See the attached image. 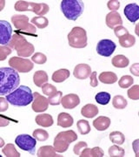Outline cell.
I'll return each mask as SVG.
<instances>
[{"mask_svg": "<svg viewBox=\"0 0 139 157\" xmlns=\"http://www.w3.org/2000/svg\"><path fill=\"white\" fill-rule=\"evenodd\" d=\"M90 73H91V68L87 64L77 65L73 71L74 77L78 79H85V78H89Z\"/></svg>", "mask_w": 139, "mask_h": 157, "instance_id": "16", "label": "cell"}, {"mask_svg": "<svg viewBox=\"0 0 139 157\" xmlns=\"http://www.w3.org/2000/svg\"><path fill=\"white\" fill-rule=\"evenodd\" d=\"M77 127H78V132L80 135H88L90 132V126L89 122L85 120H79L77 123Z\"/></svg>", "mask_w": 139, "mask_h": 157, "instance_id": "33", "label": "cell"}, {"mask_svg": "<svg viewBox=\"0 0 139 157\" xmlns=\"http://www.w3.org/2000/svg\"><path fill=\"white\" fill-rule=\"evenodd\" d=\"M11 49L8 45H1L0 46V61L5 60L7 56L11 53Z\"/></svg>", "mask_w": 139, "mask_h": 157, "instance_id": "41", "label": "cell"}, {"mask_svg": "<svg viewBox=\"0 0 139 157\" xmlns=\"http://www.w3.org/2000/svg\"><path fill=\"white\" fill-rule=\"evenodd\" d=\"M7 45L11 49H15L17 51L18 57L21 58H27L31 56L35 51L34 45L31 43L28 42L24 35L17 33L16 32L13 36H11V40Z\"/></svg>", "mask_w": 139, "mask_h": 157, "instance_id": "3", "label": "cell"}, {"mask_svg": "<svg viewBox=\"0 0 139 157\" xmlns=\"http://www.w3.org/2000/svg\"><path fill=\"white\" fill-rule=\"evenodd\" d=\"M41 88H42V91H43V94L47 96L52 95L53 94H55L56 92L57 91L56 86H54L53 85L49 84V83H45V85H43Z\"/></svg>", "mask_w": 139, "mask_h": 157, "instance_id": "40", "label": "cell"}, {"mask_svg": "<svg viewBox=\"0 0 139 157\" xmlns=\"http://www.w3.org/2000/svg\"><path fill=\"white\" fill-rule=\"evenodd\" d=\"M90 85L92 86V87H96L98 86V80H97V72H92L90 75Z\"/></svg>", "mask_w": 139, "mask_h": 157, "instance_id": "47", "label": "cell"}, {"mask_svg": "<svg viewBox=\"0 0 139 157\" xmlns=\"http://www.w3.org/2000/svg\"><path fill=\"white\" fill-rule=\"evenodd\" d=\"M38 157H58L61 156L57 154L54 147L52 146H43L41 147L37 153Z\"/></svg>", "mask_w": 139, "mask_h": 157, "instance_id": "25", "label": "cell"}, {"mask_svg": "<svg viewBox=\"0 0 139 157\" xmlns=\"http://www.w3.org/2000/svg\"><path fill=\"white\" fill-rule=\"evenodd\" d=\"M11 23L14 25L16 29H17V31H16L17 33L36 36V26L29 23V17L26 15H13L11 17Z\"/></svg>", "mask_w": 139, "mask_h": 157, "instance_id": "6", "label": "cell"}, {"mask_svg": "<svg viewBox=\"0 0 139 157\" xmlns=\"http://www.w3.org/2000/svg\"><path fill=\"white\" fill-rule=\"evenodd\" d=\"M48 74L46 73V72L43 71V70H39L37 71L36 73H34L33 75V82L34 84L36 85L38 87H42L43 85H45V83H47L48 81Z\"/></svg>", "mask_w": 139, "mask_h": 157, "instance_id": "22", "label": "cell"}, {"mask_svg": "<svg viewBox=\"0 0 139 157\" xmlns=\"http://www.w3.org/2000/svg\"><path fill=\"white\" fill-rule=\"evenodd\" d=\"M99 112L98 107L94 104H87L81 109V114L85 118H94Z\"/></svg>", "mask_w": 139, "mask_h": 157, "instance_id": "21", "label": "cell"}, {"mask_svg": "<svg viewBox=\"0 0 139 157\" xmlns=\"http://www.w3.org/2000/svg\"><path fill=\"white\" fill-rule=\"evenodd\" d=\"M111 63L113 67L117 68H125L127 67L130 64V60L126 56L124 55H116L114 58H112Z\"/></svg>", "mask_w": 139, "mask_h": 157, "instance_id": "26", "label": "cell"}, {"mask_svg": "<svg viewBox=\"0 0 139 157\" xmlns=\"http://www.w3.org/2000/svg\"><path fill=\"white\" fill-rule=\"evenodd\" d=\"M60 6L64 17L72 21H76L84 10L83 2L81 0H63Z\"/></svg>", "mask_w": 139, "mask_h": 157, "instance_id": "4", "label": "cell"}, {"mask_svg": "<svg viewBox=\"0 0 139 157\" xmlns=\"http://www.w3.org/2000/svg\"><path fill=\"white\" fill-rule=\"evenodd\" d=\"M90 157H103L104 155V150L99 147H95L93 148H90Z\"/></svg>", "mask_w": 139, "mask_h": 157, "instance_id": "42", "label": "cell"}, {"mask_svg": "<svg viewBox=\"0 0 139 157\" xmlns=\"http://www.w3.org/2000/svg\"><path fill=\"white\" fill-rule=\"evenodd\" d=\"M9 108V103L4 97H0V112H5Z\"/></svg>", "mask_w": 139, "mask_h": 157, "instance_id": "46", "label": "cell"}, {"mask_svg": "<svg viewBox=\"0 0 139 157\" xmlns=\"http://www.w3.org/2000/svg\"><path fill=\"white\" fill-rule=\"evenodd\" d=\"M106 25L111 29H114L118 25H122L123 19L117 11H111L106 15Z\"/></svg>", "mask_w": 139, "mask_h": 157, "instance_id": "17", "label": "cell"}, {"mask_svg": "<svg viewBox=\"0 0 139 157\" xmlns=\"http://www.w3.org/2000/svg\"><path fill=\"white\" fill-rule=\"evenodd\" d=\"M78 140V135L73 130L63 131L58 133L54 139L53 147L57 153H64L68 150L69 145Z\"/></svg>", "mask_w": 139, "mask_h": 157, "instance_id": "5", "label": "cell"}, {"mask_svg": "<svg viewBox=\"0 0 139 157\" xmlns=\"http://www.w3.org/2000/svg\"><path fill=\"white\" fill-rule=\"evenodd\" d=\"M87 146H88V145H87L86 142H84V141H79V142L77 143V144L74 146V147H73V152H74L75 155H79L80 153L83 151L85 147H87Z\"/></svg>", "mask_w": 139, "mask_h": 157, "instance_id": "43", "label": "cell"}, {"mask_svg": "<svg viewBox=\"0 0 139 157\" xmlns=\"http://www.w3.org/2000/svg\"><path fill=\"white\" fill-rule=\"evenodd\" d=\"M109 137H110L111 142H113L116 145H122L125 141V137H124L123 134L121 132H118V131L111 132Z\"/></svg>", "mask_w": 139, "mask_h": 157, "instance_id": "28", "label": "cell"}, {"mask_svg": "<svg viewBox=\"0 0 139 157\" xmlns=\"http://www.w3.org/2000/svg\"><path fill=\"white\" fill-rule=\"evenodd\" d=\"M12 36L11 24L5 20H0V45H7Z\"/></svg>", "mask_w": 139, "mask_h": 157, "instance_id": "13", "label": "cell"}, {"mask_svg": "<svg viewBox=\"0 0 139 157\" xmlns=\"http://www.w3.org/2000/svg\"><path fill=\"white\" fill-rule=\"evenodd\" d=\"M2 152L6 157H20L19 152L17 151L15 146L11 143L7 144L6 146H5Z\"/></svg>", "mask_w": 139, "mask_h": 157, "instance_id": "30", "label": "cell"}, {"mask_svg": "<svg viewBox=\"0 0 139 157\" xmlns=\"http://www.w3.org/2000/svg\"><path fill=\"white\" fill-rule=\"evenodd\" d=\"M109 155L111 157H123L124 156L125 151L119 145H113L109 148Z\"/></svg>", "mask_w": 139, "mask_h": 157, "instance_id": "34", "label": "cell"}, {"mask_svg": "<svg viewBox=\"0 0 139 157\" xmlns=\"http://www.w3.org/2000/svg\"><path fill=\"white\" fill-rule=\"evenodd\" d=\"M61 104L65 109H73L80 104V99L78 94H70L63 96L61 99Z\"/></svg>", "mask_w": 139, "mask_h": 157, "instance_id": "15", "label": "cell"}, {"mask_svg": "<svg viewBox=\"0 0 139 157\" xmlns=\"http://www.w3.org/2000/svg\"><path fill=\"white\" fill-rule=\"evenodd\" d=\"M9 65L11 68L19 73H29L34 67L32 62L28 59L21 57H12L9 59Z\"/></svg>", "mask_w": 139, "mask_h": 157, "instance_id": "9", "label": "cell"}, {"mask_svg": "<svg viewBox=\"0 0 139 157\" xmlns=\"http://www.w3.org/2000/svg\"><path fill=\"white\" fill-rule=\"evenodd\" d=\"M4 146H5V140L3 138L0 137V147H3Z\"/></svg>", "mask_w": 139, "mask_h": 157, "instance_id": "52", "label": "cell"}, {"mask_svg": "<svg viewBox=\"0 0 139 157\" xmlns=\"http://www.w3.org/2000/svg\"><path fill=\"white\" fill-rule=\"evenodd\" d=\"M138 141L139 140H136L134 141L133 143V147H134V151H135V154H136V156H138Z\"/></svg>", "mask_w": 139, "mask_h": 157, "instance_id": "50", "label": "cell"}, {"mask_svg": "<svg viewBox=\"0 0 139 157\" xmlns=\"http://www.w3.org/2000/svg\"><path fill=\"white\" fill-rule=\"evenodd\" d=\"M95 100L98 104L104 106V105H107L111 101V94L107 92H100L96 94Z\"/></svg>", "mask_w": 139, "mask_h": 157, "instance_id": "32", "label": "cell"}, {"mask_svg": "<svg viewBox=\"0 0 139 157\" xmlns=\"http://www.w3.org/2000/svg\"><path fill=\"white\" fill-rule=\"evenodd\" d=\"M128 97L131 100L134 101H138L139 100V86L138 85H135L132 86V87H130L128 90Z\"/></svg>", "mask_w": 139, "mask_h": 157, "instance_id": "38", "label": "cell"}, {"mask_svg": "<svg viewBox=\"0 0 139 157\" xmlns=\"http://www.w3.org/2000/svg\"><path fill=\"white\" fill-rule=\"evenodd\" d=\"M112 105L116 109H124L127 107L128 102L122 95H116L112 100Z\"/></svg>", "mask_w": 139, "mask_h": 157, "instance_id": "29", "label": "cell"}, {"mask_svg": "<svg viewBox=\"0 0 139 157\" xmlns=\"http://www.w3.org/2000/svg\"><path fill=\"white\" fill-rule=\"evenodd\" d=\"M99 80L102 83L107 85H111L117 81V76L113 72H104L99 74Z\"/></svg>", "mask_w": 139, "mask_h": 157, "instance_id": "24", "label": "cell"}, {"mask_svg": "<svg viewBox=\"0 0 139 157\" xmlns=\"http://www.w3.org/2000/svg\"><path fill=\"white\" fill-rule=\"evenodd\" d=\"M31 60L36 63V64H38V65H43L47 61V58L45 56L44 53H41V52H36L35 54L32 55L31 57Z\"/></svg>", "mask_w": 139, "mask_h": 157, "instance_id": "39", "label": "cell"}, {"mask_svg": "<svg viewBox=\"0 0 139 157\" xmlns=\"http://www.w3.org/2000/svg\"><path fill=\"white\" fill-rule=\"evenodd\" d=\"M10 121H10L9 118L0 113V128H2V127H7L10 124Z\"/></svg>", "mask_w": 139, "mask_h": 157, "instance_id": "48", "label": "cell"}, {"mask_svg": "<svg viewBox=\"0 0 139 157\" xmlns=\"http://www.w3.org/2000/svg\"><path fill=\"white\" fill-rule=\"evenodd\" d=\"M31 24L34 26H37L38 29H44L48 26L49 25V20L47 17H35L31 19Z\"/></svg>", "mask_w": 139, "mask_h": 157, "instance_id": "31", "label": "cell"}, {"mask_svg": "<svg viewBox=\"0 0 139 157\" xmlns=\"http://www.w3.org/2000/svg\"><path fill=\"white\" fill-rule=\"evenodd\" d=\"M68 42L73 48H84L87 45V33L82 27L76 26L68 34Z\"/></svg>", "mask_w": 139, "mask_h": 157, "instance_id": "8", "label": "cell"}, {"mask_svg": "<svg viewBox=\"0 0 139 157\" xmlns=\"http://www.w3.org/2000/svg\"><path fill=\"white\" fill-rule=\"evenodd\" d=\"M117 45L111 39H102L97 45V52L104 57H110L115 52Z\"/></svg>", "mask_w": 139, "mask_h": 157, "instance_id": "11", "label": "cell"}, {"mask_svg": "<svg viewBox=\"0 0 139 157\" xmlns=\"http://www.w3.org/2000/svg\"><path fill=\"white\" fill-rule=\"evenodd\" d=\"M35 121H36V123L42 128H49V127H51L54 123L52 116L48 113H42V114L37 115Z\"/></svg>", "mask_w": 139, "mask_h": 157, "instance_id": "19", "label": "cell"}, {"mask_svg": "<svg viewBox=\"0 0 139 157\" xmlns=\"http://www.w3.org/2000/svg\"><path fill=\"white\" fill-rule=\"evenodd\" d=\"M17 11H33L38 17H42L50 11V7L45 3H31L26 1H17L14 6Z\"/></svg>", "mask_w": 139, "mask_h": 157, "instance_id": "7", "label": "cell"}, {"mask_svg": "<svg viewBox=\"0 0 139 157\" xmlns=\"http://www.w3.org/2000/svg\"><path fill=\"white\" fill-rule=\"evenodd\" d=\"M74 120L72 116L67 113H60L57 116V126L62 128H70L73 125Z\"/></svg>", "mask_w": 139, "mask_h": 157, "instance_id": "20", "label": "cell"}, {"mask_svg": "<svg viewBox=\"0 0 139 157\" xmlns=\"http://www.w3.org/2000/svg\"><path fill=\"white\" fill-rule=\"evenodd\" d=\"M5 6V0H0V11H3Z\"/></svg>", "mask_w": 139, "mask_h": 157, "instance_id": "51", "label": "cell"}, {"mask_svg": "<svg viewBox=\"0 0 139 157\" xmlns=\"http://www.w3.org/2000/svg\"><path fill=\"white\" fill-rule=\"evenodd\" d=\"M134 83L133 78L130 75H123L121 77V78L118 81V85L121 88H128L130 86H131Z\"/></svg>", "mask_w": 139, "mask_h": 157, "instance_id": "35", "label": "cell"}, {"mask_svg": "<svg viewBox=\"0 0 139 157\" xmlns=\"http://www.w3.org/2000/svg\"><path fill=\"white\" fill-rule=\"evenodd\" d=\"M15 143L18 147L24 151H27L31 154H35V147L37 145V140L29 135H19L15 139Z\"/></svg>", "mask_w": 139, "mask_h": 157, "instance_id": "10", "label": "cell"}, {"mask_svg": "<svg viewBox=\"0 0 139 157\" xmlns=\"http://www.w3.org/2000/svg\"><path fill=\"white\" fill-rule=\"evenodd\" d=\"M124 15L129 21L131 23H136L139 18V6L136 3L129 4L124 7Z\"/></svg>", "mask_w": 139, "mask_h": 157, "instance_id": "14", "label": "cell"}, {"mask_svg": "<svg viewBox=\"0 0 139 157\" xmlns=\"http://www.w3.org/2000/svg\"><path fill=\"white\" fill-rule=\"evenodd\" d=\"M119 44L122 47L124 48H130L133 46L136 43V38L131 34H126L119 38Z\"/></svg>", "mask_w": 139, "mask_h": 157, "instance_id": "27", "label": "cell"}, {"mask_svg": "<svg viewBox=\"0 0 139 157\" xmlns=\"http://www.w3.org/2000/svg\"><path fill=\"white\" fill-rule=\"evenodd\" d=\"M33 137L38 141H45L49 139V134L44 129H36L33 131Z\"/></svg>", "mask_w": 139, "mask_h": 157, "instance_id": "36", "label": "cell"}, {"mask_svg": "<svg viewBox=\"0 0 139 157\" xmlns=\"http://www.w3.org/2000/svg\"><path fill=\"white\" fill-rule=\"evenodd\" d=\"M20 77L11 67L0 68V95H7L19 86Z\"/></svg>", "mask_w": 139, "mask_h": 157, "instance_id": "1", "label": "cell"}, {"mask_svg": "<svg viewBox=\"0 0 139 157\" xmlns=\"http://www.w3.org/2000/svg\"><path fill=\"white\" fill-rule=\"evenodd\" d=\"M130 72L132 73L135 76H139V64L138 63H135L133 64L130 68Z\"/></svg>", "mask_w": 139, "mask_h": 157, "instance_id": "49", "label": "cell"}, {"mask_svg": "<svg viewBox=\"0 0 139 157\" xmlns=\"http://www.w3.org/2000/svg\"><path fill=\"white\" fill-rule=\"evenodd\" d=\"M62 97H63V93L60 91H57L55 94L49 96L48 102L52 106H58L59 104H61Z\"/></svg>", "mask_w": 139, "mask_h": 157, "instance_id": "37", "label": "cell"}, {"mask_svg": "<svg viewBox=\"0 0 139 157\" xmlns=\"http://www.w3.org/2000/svg\"><path fill=\"white\" fill-rule=\"evenodd\" d=\"M0 157H1V155H0Z\"/></svg>", "mask_w": 139, "mask_h": 157, "instance_id": "53", "label": "cell"}, {"mask_svg": "<svg viewBox=\"0 0 139 157\" xmlns=\"http://www.w3.org/2000/svg\"><path fill=\"white\" fill-rule=\"evenodd\" d=\"M49 107L48 99L45 96L41 95L38 92L33 93V101L31 108L35 113H43L46 111Z\"/></svg>", "mask_w": 139, "mask_h": 157, "instance_id": "12", "label": "cell"}, {"mask_svg": "<svg viewBox=\"0 0 139 157\" xmlns=\"http://www.w3.org/2000/svg\"><path fill=\"white\" fill-rule=\"evenodd\" d=\"M114 33L119 39L120 37H122L123 35L129 34V31L123 25H118L117 27L114 28Z\"/></svg>", "mask_w": 139, "mask_h": 157, "instance_id": "44", "label": "cell"}, {"mask_svg": "<svg viewBox=\"0 0 139 157\" xmlns=\"http://www.w3.org/2000/svg\"><path fill=\"white\" fill-rule=\"evenodd\" d=\"M111 119L106 116H99L93 121V127L98 131H105L110 128Z\"/></svg>", "mask_w": 139, "mask_h": 157, "instance_id": "18", "label": "cell"}, {"mask_svg": "<svg viewBox=\"0 0 139 157\" xmlns=\"http://www.w3.org/2000/svg\"><path fill=\"white\" fill-rule=\"evenodd\" d=\"M71 73L70 71L67 69H59L57 71H56L52 74L51 79L56 82V83H62L64 81H65L67 78L70 77Z\"/></svg>", "mask_w": 139, "mask_h": 157, "instance_id": "23", "label": "cell"}, {"mask_svg": "<svg viewBox=\"0 0 139 157\" xmlns=\"http://www.w3.org/2000/svg\"><path fill=\"white\" fill-rule=\"evenodd\" d=\"M107 7L111 11H117L120 7V2L117 0H110L107 3Z\"/></svg>", "mask_w": 139, "mask_h": 157, "instance_id": "45", "label": "cell"}, {"mask_svg": "<svg viewBox=\"0 0 139 157\" xmlns=\"http://www.w3.org/2000/svg\"><path fill=\"white\" fill-rule=\"evenodd\" d=\"M6 101L13 106L25 107L33 101V93L26 86H19L17 89L6 95Z\"/></svg>", "mask_w": 139, "mask_h": 157, "instance_id": "2", "label": "cell"}]
</instances>
